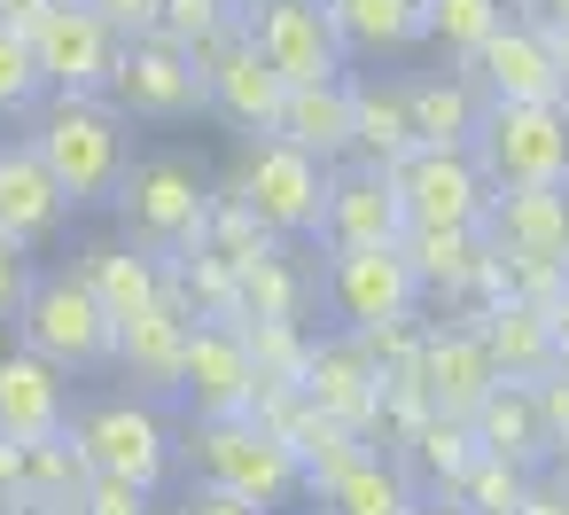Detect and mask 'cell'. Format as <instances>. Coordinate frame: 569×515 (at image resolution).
<instances>
[{"label":"cell","instance_id":"obj_49","mask_svg":"<svg viewBox=\"0 0 569 515\" xmlns=\"http://www.w3.org/2000/svg\"><path fill=\"white\" fill-rule=\"evenodd\" d=\"M530 9H538V24H561V17H569V0H530Z\"/></svg>","mask_w":569,"mask_h":515},{"label":"cell","instance_id":"obj_45","mask_svg":"<svg viewBox=\"0 0 569 515\" xmlns=\"http://www.w3.org/2000/svg\"><path fill=\"white\" fill-rule=\"evenodd\" d=\"M546 320H553V375H569V289L546 305Z\"/></svg>","mask_w":569,"mask_h":515},{"label":"cell","instance_id":"obj_17","mask_svg":"<svg viewBox=\"0 0 569 515\" xmlns=\"http://www.w3.org/2000/svg\"><path fill=\"white\" fill-rule=\"evenodd\" d=\"M491 383H499V375H491V351H483L476 320H468V328H421L413 390H421L429 414H476V398H483Z\"/></svg>","mask_w":569,"mask_h":515},{"label":"cell","instance_id":"obj_23","mask_svg":"<svg viewBox=\"0 0 569 515\" xmlns=\"http://www.w3.org/2000/svg\"><path fill=\"white\" fill-rule=\"evenodd\" d=\"M476 336H483L499 383H538V375H553V320H546V305L491 297V305L476 313Z\"/></svg>","mask_w":569,"mask_h":515},{"label":"cell","instance_id":"obj_13","mask_svg":"<svg viewBox=\"0 0 569 515\" xmlns=\"http://www.w3.org/2000/svg\"><path fill=\"white\" fill-rule=\"evenodd\" d=\"M328 297H336V313H343L351 328H375V320L413 313L421 281H413V266H406L398 242H351V250H336V266H328Z\"/></svg>","mask_w":569,"mask_h":515},{"label":"cell","instance_id":"obj_16","mask_svg":"<svg viewBox=\"0 0 569 515\" xmlns=\"http://www.w3.org/2000/svg\"><path fill=\"white\" fill-rule=\"evenodd\" d=\"M305 398L320 406V414H336L351 437H367L375 422H382V375H375V359L359 351V336H336V344H305Z\"/></svg>","mask_w":569,"mask_h":515},{"label":"cell","instance_id":"obj_7","mask_svg":"<svg viewBox=\"0 0 569 515\" xmlns=\"http://www.w3.org/2000/svg\"><path fill=\"white\" fill-rule=\"evenodd\" d=\"M71 437H79L94 476H118V484H141V492H157L172 476V437H164L149 398H94L71 422Z\"/></svg>","mask_w":569,"mask_h":515},{"label":"cell","instance_id":"obj_51","mask_svg":"<svg viewBox=\"0 0 569 515\" xmlns=\"http://www.w3.org/2000/svg\"><path fill=\"white\" fill-rule=\"evenodd\" d=\"M0 515H63V507H32V499H24V507H0Z\"/></svg>","mask_w":569,"mask_h":515},{"label":"cell","instance_id":"obj_12","mask_svg":"<svg viewBox=\"0 0 569 515\" xmlns=\"http://www.w3.org/2000/svg\"><path fill=\"white\" fill-rule=\"evenodd\" d=\"M180 398H196V414H250V398H258V367H250L242 320H188Z\"/></svg>","mask_w":569,"mask_h":515},{"label":"cell","instance_id":"obj_14","mask_svg":"<svg viewBox=\"0 0 569 515\" xmlns=\"http://www.w3.org/2000/svg\"><path fill=\"white\" fill-rule=\"evenodd\" d=\"M483 242L499 258H569V180L546 188H491L483 196Z\"/></svg>","mask_w":569,"mask_h":515},{"label":"cell","instance_id":"obj_3","mask_svg":"<svg viewBox=\"0 0 569 515\" xmlns=\"http://www.w3.org/2000/svg\"><path fill=\"white\" fill-rule=\"evenodd\" d=\"M110 204H118V219H126V235L141 242V250H196L203 242V204H211V188H203V165L196 157H180V149H164V157H133L126 172H118V188H110Z\"/></svg>","mask_w":569,"mask_h":515},{"label":"cell","instance_id":"obj_40","mask_svg":"<svg viewBox=\"0 0 569 515\" xmlns=\"http://www.w3.org/2000/svg\"><path fill=\"white\" fill-rule=\"evenodd\" d=\"M24 289H32V258H24V242L0 235V320H17Z\"/></svg>","mask_w":569,"mask_h":515},{"label":"cell","instance_id":"obj_34","mask_svg":"<svg viewBox=\"0 0 569 515\" xmlns=\"http://www.w3.org/2000/svg\"><path fill=\"white\" fill-rule=\"evenodd\" d=\"M406 445H413V460L452 492V476L476 460V429H468V414H421L413 429H406Z\"/></svg>","mask_w":569,"mask_h":515},{"label":"cell","instance_id":"obj_42","mask_svg":"<svg viewBox=\"0 0 569 515\" xmlns=\"http://www.w3.org/2000/svg\"><path fill=\"white\" fill-rule=\"evenodd\" d=\"M87 9L118 32V40H133V32H157V0H87Z\"/></svg>","mask_w":569,"mask_h":515},{"label":"cell","instance_id":"obj_22","mask_svg":"<svg viewBox=\"0 0 569 515\" xmlns=\"http://www.w3.org/2000/svg\"><path fill=\"white\" fill-rule=\"evenodd\" d=\"M71 422V390H63V367L40 359V351H0V437H48Z\"/></svg>","mask_w":569,"mask_h":515},{"label":"cell","instance_id":"obj_33","mask_svg":"<svg viewBox=\"0 0 569 515\" xmlns=\"http://www.w3.org/2000/svg\"><path fill=\"white\" fill-rule=\"evenodd\" d=\"M522 492H530V468H515V460H499V453H483V445H476V460L452 476V499H460L468 515H515Z\"/></svg>","mask_w":569,"mask_h":515},{"label":"cell","instance_id":"obj_25","mask_svg":"<svg viewBox=\"0 0 569 515\" xmlns=\"http://www.w3.org/2000/svg\"><path fill=\"white\" fill-rule=\"evenodd\" d=\"M273 133H281V141H297V149H305V157H320V165L351 157V87H343V79L289 87V95H281Z\"/></svg>","mask_w":569,"mask_h":515},{"label":"cell","instance_id":"obj_8","mask_svg":"<svg viewBox=\"0 0 569 515\" xmlns=\"http://www.w3.org/2000/svg\"><path fill=\"white\" fill-rule=\"evenodd\" d=\"M110 102H118L126 118H157V126H164V118H196V110H211L196 56H188L180 40H164V32H133V40L118 48Z\"/></svg>","mask_w":569,"mask_h":515},{"label":"cell","instance_id":"obj_21","mask_svg":"<svg viewBox=\"0 0 569 515\" xmlns=\"http://www.w3.org/2000/svg\"><path fill=\"white\" fill-rule=\"evenodd\" d=\"M63 188H56V172L40 165V149L32 141H0V235L9 242H24V250H40L56 227H63Z\"/></svg>","mask_w":569,"mask_h":515},{"label":"cell","instance_id":"obj_28","mask_svg":"<svg viewBox=\"0 0 569 515\" xmlns=\"http://www.w3.org/2000/svg\"><path fill=\"white\" fill-rule=\"evenodd\" d=\"M320 499H328V515H413V484H406V468L382 460V453H367V445L320 484Z\"/></svg>","mask_w":569,"mask_h":515},{"label":"cell","instance_id":"obj_10","mask_svg":"<svg viewBox=\"0 0 569 515\" xmlns=\"http://www.w3.org/2000/svg\"><path fill=\"white\" fill-rule=\"evenodd\" d=\"M382 172H390V188H398V204H406V227H476V219H483L491 180L476 172L468 149H429V141H413V149L390 157Z\"/></svg>","mask_w":569,"mask_h":515},{"label":"cell","instance_id":"obj_11","mask_svg":"<svg viewBox=\"0 0 569 515\" xmlns=\"http://www.w3.org/2000/svg\"><path fill=\"white\" fill-rule=\"evenodd\" d=\"M118 48L126 40L87 9V0H48V17L32 24V56H40L48 95H110Z\"/></svg>","mask_w":569,"mask_h":515},{"label":"cell","instance_id":"obj_20","mask_svg":"<svg viewBox=\"0 0 569 515\" xmlns=\"http://www.w3.org/2000/svg\"><path fill=\"white\" fill-rule=\"evenodd\" d=\"M180 351H188V305L164 289L157 305H141L133 320H118V367L149 390V398H172L180 390Z\"/></svg>","mask_w":569,"mask_h":515},{"label":"cell","instance_id":"obj_19","mask_svg":"<svg viewBox=\"0 0 569 515\" xmlns=\"http://www.w3.org/2000/svg\"><path fill=\"white\" fill-rule=\"evenodd\" d=\"M406 235V204L390 188L382 165H359V172H328V211H320V242L328 250H351V242H398Z\"/></svg>","mask_w":569,"mask_h":515},{"label":"cell","instance_id":"obj_4","mask_svg":"<svg viewBox=\"0 0 569 515\" xmlns=\"http://www.w3.org/2000/svg\"><path fill=\"white\" fill-rule=\"evenodd\" d=\"M188 460H196V484L234 492V499H250V507H281V499L305 484L297 460H289V445H281L258 414H203Z\"/></svg>","mask_w":569,"mask_h":515},{"label":"cell","instance_id":"obj_39","mask_svg":"<svg viewBox=\"0 0 569 515\" xmlns=\"http://www.w3.org/2000/svg\"><path fill=\"white\" fill-rule=\"evenodd\" d=\"M149 499H157V492H141V484L87 476V492H79V507H71V515H149Z\"/></svg>","mask_w":569,"mask_h":515},{"label":"cell","instance_id":"obj_30","mask_svg":"<svg viewBox=\"0 0 569 515\" xmlns=\"http://www.w3.org/2000/svg\"><path fill=\"white\" fill-rule=\"evenodd\" d=\"M328 24L343 48H367V56H390L406 40H421V0H320Z\"/></svg>","mask_w":569,"mask_h":515},{"label":"cell","instance_id":"obj_29","mask_svg":"<svg viewBox=\"0 0 569 515\" xmlns=\"http://www.w3.org/2000/svg\"><path fill=\"white\" fill-rule=\"evenodd\" d=\"M476 110H483V95L468 79H406V118H413V141H429V149H468Z\"/></svg>","mask_w":569,"mask_h":515},{"label":"cell","instance_id":"obj_2","mask_svg":"<svg viewBox=\"0 0 569 515\" xmlns=\"http://www.w3.org/2000/svg\"><path fill=\"white\" fill-rule=\"evenodd\" d=\"M468 157L491 188H546V180H569V102L546 95V102H483L476 110V133H468Z\"/></svg>","mask_w":569,"mask_h":515},{"label":"cell","instance_id":"obj_44","mask_svg":"<svg viewBox=\"0 0 569 515\" xmlns=\"http://www.w3.org/2000/svg\"><path fill=\"white\" fill-rule=\"evenodd\" d=\"M515 515H569V492H561V484H530Z\"/></svg>","mask_w":569,"mask_h":515},{"label":"cell","instance_id":"obj_24","mask_svg":"<svg viewBox=\"0 0 569 515\" xmlns=\"http://www.w3.org/2000/svg\"><path fill=\"white\" fill-rule=\"evenodd\" d=\"M468 429H476L483 453H499V460H515V468H546V460H553L546 422H538V390H530V383H491V390L476 398Z\"/></svg>","mask_w":569,"mask_h":515},{"label":"cell","instance_id":"obj_31","mask_svg":"<svg viewBox=\"0 0 569 515\" xmlns=\"http://www.w3.org/2000/svg\"><path fill=\"white\" fill-rule=\"evenodd\" d=\"M351 149L367 165H390L413 149V118H406V87H351Z\"/></svg>","mask_w":569,"mask_h":515},{"label":"cell","instance_id":"obj_43","mask_svg":"<svg viewBox=\"0 0 569 515\" xmlns=\"http://www.w3.org/2000/svg\"><path fill=\"white\" fill-rule=\"evenodd\" d=\"M180 515H266V507H250V499H234V492H211V484H196Z\"/></svg>","mask_w":569,"mask_h":515},{"label":"cell","instance_id":"obj_41","mask_svg":"<svg viewBox=\"0 0 569 515\" xmlns=\"http://www.w3.org/2000/svg\"><path fill=\"white\" fill-rule=\"evenodd\" d=\"M538 422H546V445H569V375H538Z\"/></svg>","mask_w":569,"mask_h":515},{"label":"cell","instance_id":"obj_46","mask_svg":"<svg viewBox=\"0 0 569 515\" xmlns=\"http://www.w3.org/2000/svg\"><path fill=\"white\" fill-rule=\"evenodd\" d=\"M546 48H553V79H561V102H569V17L546 24Z\"/></svg>","mask_w":569,"mask_h":515},{"label":"cell","instance_id":"obj_47","mask_svg":"<svg viewBox=\"0 0 569 515\" xmlns=\"http://www.w3.org/2000/svg\"><path fill=\"white\" fill-rule=\"evenodd\" d=\"M48 17V0H0V24H17V32H32Z\"/></svg>","mask_w":569,"mask_h":515},{"label":"cell","instance_id":"obj_5","mask_svg":"<svg viewBox=\"0 0 569 515\" xmlns=\"http://www.w3.org/2000/svg\"><path fill=\"white\" fill-rule=\"evenodd\" d=\"M17 328H24V351L56 359L63 375H87V367H110L118 351V320L102 313V297L79 281V274H32L24 305H17Z\"/></svg>","mask_w":569,"mask_h":515},{"label":"cell","instance_id":"obj_1","mask_svg":"<svg viewBox=\"0 0 569 515\" xmlns=\"http://www.w3.org/2000/svg\"><path fill=\"white\" fill-rule=\"evenodd\" d=\"M32 149L56 172V188H63L71 211L102 204L118 188V172H126V110L110 95H56L40 110V126H32Z\"/></svg>","mask_w":569,"mask_h":515},{"label":"cell","instance_id":"obj_50","mask_svg":"<svg viewBox=\"0 0 569 515\" xmlns=\"http://www.w3.org/2000/svg\"><path fill=\"white\" fill-rule=\"evenodd\" d=\"M553 484L569 492V445H553Z\"/></svg>","mask_w":569,"mask_h":515},{"label":"cell","instance_id":"obj_9","mask_svg":"<svg viewBox=\"0 0 569 515\" xmlns=\"http://www.w3.org/2000/svg\"><path fill=\"white\" fill-rule=\"evenodd\" d=\"M242 40L289 79V87H312V79H343V40L328 24L320 0H250L242 9Z\"/></svg>","mask_w":569,"mask_h":515},{"label":"cell","instance_id":"obj_18","mask_svg":"<svg viewBox=\"0 0 569 515\" xmlns=\"http://www.w3.org/2000/svg\"><path fill=\"white\" fill-rule=\"evenodd\" d=\"M203 95H211V110L227 118V126H242V133H273V118H281V95H289V79L234 32L211 63H203Z\"/></svg>","mask_w":569,"mask_h":515},{"label":"cell","instance_id":"obj_35","mask_svg":"<svg viewBox=\"0 0 569 515\" xmlns=\"http://www.w3.org/2000/svg\"><path fill=\"white\" fill-rule=\"evenodd\" d=\"M507 17V0H421V32L429 40H445V56H476L483 48V32Z\"/></svg>","mask_w":569,"mask_h":515},{"label":"cell","instance_id":"obj_37","mask_svg":"<svg viewBox=\"0 0 569 515\" xmlns=\"http://www.w3.org/2000/svg\"><path fill=\"white\" fill-rule=\"evenodd\" d=\"M242 344H250L258 383H297V375H305V336H297V320H242Z\"/></svg>","mask_w":569,"mask_h":515},{"label":"cell","instance_id":"obj_48","mask_svg":"<svg viewBox=\"0 0 569 515\" xmlns=\"http://www.w3.org/2000/svg\"><path fill=\"white\" fill-rule=\"evenodd\" d=\"M413 515H468V507H460L452 492H437V499H413Z\"/></svg>","mask_w":569,"mask_h":515},{"label":"cell","instance_id":"obj_15","mask_svg":"<svg viewBox=\"0 0 569 515\" xmlns=\"http://www.w3.org/2000/svg\"><path fill=\"white\" fill-rule=\"evenodd\" d=\"M468 71H476V95H483V102H546V95H561L546 24H507V17H499V24L483 32V48L468 56Z\"/></svg>","mask_w":569,"mask_h":515},{"label":"cell","instance_id":"obj_36","mask_svg":"<svg viewBox=\"0 0 569 515\" xmlns=\"http://www.w3.org/2000/svg\"><path fill=\"white\" fill-rule=\"evenodd\" d=\"M40 95H48V79H40V56H32V32L0 24V118L40 110Z\"/></svg>","mask_w":569,"mask_h":515},{"label":"cell","instance_id":"obj_32","mask_svg":"<svg viewBox=\"0 0 569 515\" xmlns=\"http://www.w3.org/2000/svg\"><path fill=\"white\" fill-rule=\"evenodd\" d=\"M234 297H242L234 320H297L305 281H297V266L281 258V242H273V250H258L250 266H234Z\"/></svg>","mask_w":569,"mask_h":515},{"label":"cell","instance_id":"obj_38","mask_svg":"<svg viewBox=\"0 0 569 515\" xmlns=\"http://www.w3.org/2000/svg\"><path fill=\"white\" fill-rule=\"evenodd\" d=\"M227 17H234L227 0H157V32H164V40H180V48L211 40V32H219Z\"/></svg>","mask_w":569,"mask_h":515},{"label":"cell","instance_id":"obj_52","mask_svg":"<svg viewBox=\"0 0 569 515\" xmlns=\"http://www.w3.org/2000/svg\"><path fill=\"white\" fill-rule=\"evenodd\" d=\"M227 9H250V0H227Z\"/></svg>","mask_w":569,"mask_h":515},{"label":"cell","instance_id":"obj_26","mask_svg":"<svg viewBox=\"0 0 569 515\" xmlns=\"http://www.w3.org/2000/svg\"><path fill=\"white\" fill-rule=\"evenodd\" d=\"M79 281L102 297L110 320H133L141 305L164 297V266H157V250H141V242H94L87 266H79Z\"/></svg>","mask_w":569,"mask_h":515},{"label":"cell","instance_id":"obj_6","mask_svg":"<svg viewBox=\"0 0 569 515\" xmlns=\"http://www.w3.org/2000/svg\"><path fill=\"white\" fill-rule=\"evenodd\" d=\"M234 196L289 242V235H320V211H328V165L305 157L297 141L281 133H250L242 149V172H234Z\"/></svg>","mask_w":569,"mask_h":515},{"label":"cell","instance_id":"obj_27","mask_svg":"<svg viewBox=\"0 0 569 515\" xmlns=\"http://www.w3.org/2000/svg\"><path fill=\"white\" fill-rule=\"evenodd\" d=\"M406 266L421 289H445V297H468L476 266H483V227H406L398 235Z\"/></svg>","mask_w":569,"mask_h":515}]
</instances>
